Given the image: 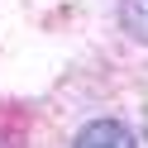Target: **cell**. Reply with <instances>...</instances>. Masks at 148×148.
Segmentation results:
<instances>
[{"label": "cell", "mask_w": 148, "mask_h": 148, "mask_svg": "<svg viewBox=\"0 0 148 148\" xmlns=\"http://www.w3.org/2000/svg\"><path fill=\"white\" fill-rule=\"evenodd\" d=\"M143 134H148V124H143Z\"/></svg>", "instance_id": "3"}, {"label": "cell", "mask_w": 148, "mask_h": 148, "mask_svg": "<svg viewBox=\"0 0 148 148\" xmlns=\"http://www.w3.org/2000/svg\"><path fill=\"white\" fill-rule=\"evenodd\" d=\"M119 24L134 43H148V0H119Z\"/></svg>", "instance_id": "2"}, {"label": "cell", "mask_w": 148, "mask_h": 148, "mask_svg": "<svg viewBox=\"0 0 148 148\" xmlns=\"http://www.w3.org/2000/svg\"><path fill=\"white\" fill-rule=\"evenodd\" d=\"M72 148H134V134H129L119 119H91V124L77 134Z\"/></svg>", "instance_id": "1"}]
</instances>
